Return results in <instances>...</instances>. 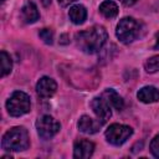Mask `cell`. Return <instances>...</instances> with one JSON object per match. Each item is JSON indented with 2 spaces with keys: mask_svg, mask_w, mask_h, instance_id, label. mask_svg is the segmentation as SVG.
<instances>
[{
  "mask_svg": "<svg viewBox=\"0 0 159 159\" xmlns=\"http://www.w3.org/2000/svg\"><path fill=\"white\" fill-rule=\"evenodd\" d=\"M107 31L101 25H94L87 30L80 31L75 36L76 46L84 53L98 52L107 41Z\"/></svg>",
  "mask_w": 159,
  "mask_h": 159,
  "instance_id": "1",
  "label": "cell"
},
{
  "mask_svg": "<svg viewBox=\"0 0 159 159\" xmlns=\"http://www.w3.org/2000/svg\"><path fill=\"white\" fill-rule=\"evenodd\" d=\"M2 149L7 152H22L30 147L29 133L24 127H14L9 129L1 140Z\"/></svg>",
  "mask_w": 159,
  "mask_h": 159,
  "instance_id": "2",
  "label": "cell"
},
{
  "mask_svg": "<svg viewBox=\"0 0 159 159\" xmlns=\"http://www.w3.org/2000/svg\"><path fill=\"white\" fill-rule=\"evenodd\" d=\"M142 29H143V25L138 20L133 17H123L117 25L116 35L120 42L130 43L140 36Z\"/></svg>",
  "mask_w": 159,
  "mask_h": 159,
  "instance_id": "3",
  "label": "cell"
},
{
  "mask_svg": "<svg viewBox=\"0 0 159 159\" xmlns=\"http://www.w3.org/2000/svg\"><path fill=\"white\" fill-rule=\"evenodd\" d=\"M6 109L7 113L12 117H20L29 113L31 109V101L29 94L21 91H15L6 101Z\"/></svg>",
  "mask_w": 159,
  "mask_h": 159,
  "instance_id": "4",
  "label": "cell"
},
{
  "mask_svg": "<svg viewBox=\"0 0 159 159\" xmlns=\"http://www.w3.org/2000/svg\"><path fill=\"white\" fill-rule=\"evenodd\" d=\"M104 134H106V139L108 143L118 147V145H122L123 143H125L127 139H129V137L133 134V129L129 125L114 123L107 128Z\"/></svg>",
  "mask_w": 159,
  "mask_h": 159,
  "instance_id": "5",
  "label": "cell"
},
{
  "mask_svg": "<svg viewBox=\"0 0 159 159\" xmlns=\"http://www.w3.org/2000/svg\"><path fill=\"white\" fill-rule=\"evenodd\" d=\"M60 123L51 116L45 114L41 116L37 120H36V129H37V134L42 138V139H50L53 135H56L60 132Z\"/></svg>",
  "mask_w": 159,
  "mask_h": 159,
  "instance_id": "6",
  "label": "cell"
},
{
  "mask_svg": "<svg viewBox=\"0 0 159 159\" xmlns=\"http://www.w3.org/2000/svg\"><path fill=\"white\" fill-rule=\"evenodd\" d=\"M91 107L96 114V117L98 118V120L104 124L112 116V111H111V104L101 96V97H96L92 99L91 102Z\"/></svg>",
  "mask_w": 159,
  "mask_h": 159,
  "instance_id": "7",
  "label": "cell"
},
{
  "mask_svg": "<svg viewBox=\"0 0 159 159\" xmlns=\"http://www.w3.org/2000/svg\"><path fill=\"white\" fill-rule=\"evenodd\" d=\"M56 89H57V83L55 82V80L47 76L41 77L36 83V92L42 98H50L51 96L55 94Z\"/></svg>",
  "mask_w": 159,
  "mask_h": 159,
  "instance_id": "8",
  "label": "cell"
},
{
  "mask_svg": "<svg viewBox=\"0 0 159 159\" xmlns=\"http://www.w3.org/2000/svg\"><path fill=\"white\" fill-rule=\"evenodd\" d=\"M94 152V144L87 139H80L73 145V157L78 159L89 158Z\"/></svg>",
  "mask_w": 159,
  "mask_h": 159,
  "instance_id": "9",
  "label": "cell"
},
{
  "mask_svg": "<svg viewBox=\"0 0 159 159\" xmlns=\"http://www.w3.org/2000/svg\"><path fill=\"white\" fill-rule=\"evenodd\" d=\"M78 125V129L82 132V133H86V134H94L99 130L102 123L99 120H94L92 119L89 116H82L77 123Z\"/></svg>",
  "mask_w": 159,
  "mask_h": 159,
  "instance_id": "10",
  "label": "cell"
},
{
  "mask_svg": "<svg viewBox=\"0 0 159 159\" xmlns=\"http://www.w3.org/2000/svg\"><path fill=\"white\" fill-rule=\"evenodd\" d=\"M137 97L143 103H155L159 101V89L154 86H145L138 91Z\"/></svg>",
  "mask_w": 159,
  "mask_h": 159,
  "instance_id": "11",
  "label": "cell"
},
{
  "mask_svg": "<svg viewBox=\"0 0 159 159\" xmlns=\"http://www.w3.org/2000/svg\"><path fill=\"white\" fill-rule=\"evenodd\" d=\"M21 15H22V19L25 20V22H27V24H32L40 19V12L37 10L36 4L30 0H27L24 4V6L21 9Z\"/></svg>",
  "mask_w": 159,
  "mask_h": 159,
  "instance_id": "12",
  "label": "cell"
},
{
  "mask_svg": "<svg viewBox=\"0 0 159 159\" xmlns=\"http://www.w3.org/2000/svg\"><path fill=\"white\" fill-rule=\"evenodd\" d=\"M68 16H70V20L76 24V25H81L84 22V20L87 19V10L83 5L81 4H76L73 6L70 7V11H68Z\"/></svg>",
  "mask_w": 159,
  "mask_h": 159,
  "instance_id": "13",
  "label": "cell"
},
{
  "mask_svg": "<svg viewBox=\"0 0 159 159\" xmlns=\"http://www.w3.org/2000/svg\"><path fill=\"white\" fill-rule=\"evenodd\" d=\"M102 97L111 104V107L116 108L117 111H122L123 107H124V101L122 99V97L112 88H108L106 89L103 93H102Z\"/></svg>",
  "mask_w": 159,
  "mask_h": 159,
  "instance_id": "14",
  "label": "cell"
},
{
  "mask_svg": "<svg viewBox=\"0 0 159 159\" xmlns=\"http://www.w3.org/2000/svg\"><path fill=\"white\" fill-rule=\"evenodd\" d=\"M118 5L112 1V0H104L101 5H99V12L107 17V19H113L118 15Z\"/></svg>",
  "mask_w": 159,
  "mask_h": 159,
  "instance_id": "15",
  "label": "cell"
},
{
  "mask_svg": "<svg viewBox=\"0 0 159 159\" xmlns=\"http://www.w3.org/2000/svg\"><path fill=\"white\" fill-rule=\"evenodd\" d=\"M12 68V61L10 55L6 51H1V76L5 77L6 75H9L11 72Z\"/></svg>",
  "mask_w": 159,
  "mask_h": 159,
  "instance_id": "16",
  "label": "cell"
},
{
  "mask_svg": "<svg viewBox=\"0 0 159 159\" xmlns=\"http://www.w3.org/2000/svg\"><path fill=\"white\" fill-rule=\"evenodd\" d=\"M144 68L148 73H154L159 71V55L158 56H153L150 58H148L144 63Z\"/></svg>",
  "mask_w": 159,
  "mask_h": 159,
  "instance_id": "17",
  "label": "cell"
},
{
  "mask_svg": "<svg viewBox=\"0 0 159 159\" xmlns=\"http://www.w3.org/2000/svg\"><path fill=\"white\" fill-rule=\"evenodd\" d=\"M39 36L41 37V40L47 43V45H51L53 42V31L51 29H42L40 32H39Z\"/></svg>",
  "mask_w": 159,
  "mask_h": 159,
  "instance_id": "18",
  "label": "cell"
},
{
  "mask_svg": "<svg viewBox=\"0 0 159 159\" xmlns=\"http://www.w3.org/2000/svg\"><path fill=\"white\" fill-rule=\"evenodd\" d=\"M150 152L155 158H159V134H157L150 142Z\"/></svg>",
  "mask_w": 159,
  "mask_h": 159,
  "instance_id": "19",
  "label": "cell"
},
{
  "mask_svg": "<svg viewBox=\"0 0 159 159\" xmlns=\"http://www.w3.org/2000/svg\"><path fill=\"white\" fill-rule=\"evenodd\" d=\"M58 1V4L62 6V7H66V6H68L70 4H72L73 1H76V0H57Z\"/></svg>",
  "mask_w": 159,
  "mask_h": 159,
  "instance_id": "20",
  "label": "cell"
},
{
  "mask_svg": "<svg viewBox=\"0 0 159 159\" xmlns=\"http://www.w3.org/2000/svg\"><path fill=\"white\" fill-rule=\"evenodd\" d=\"M123 5H125V6H132V5H134L138 0H119Z\"/></svg>",
  "mask_w": 159,
  "mask_h": 159,
  "instance_id": "21",
  "label": "cell"
},
{
  "mask_svg": "<svg viewBox=\"0 0 159 159\" xmlns=\"http://www.w3.org/2000/svg\"><path fill=\"white\" fill-rule=\"evenodd\" d=\"M153 48H154V50H158V48H159V32L155 34V43H154Z\"/></svg>",
  "mask_w": 159,
  "mask_h": 159,
  "instance_id": "22",
  "label": "cell"
},
{
  "mask_svg": "<svg viewBox=\"0 0 159 159\" xmlns=\"http://www.w3.org/2000/svg\"><path fill=\"white\" fill-rule=\"evenodd\" d=\"M42 2H43L45 5H47L48 2H51V0H42Z\"/></svg>",
  "mask_w": 159,
  "mask_h": 159,
  "instance_id": "23",
  "label": "cell"
},
{
  "mask_svg": "<svg viewBox=\"0 0 159 159\" xmlns=\"http://www.w3.org/2000/svg\"><path fill=\"white\" fill-rule=\"evenodd\" d=\"M2 1H5V0H2Z\"/></svg>",
  "mask_w": 159,
  "mask_h": 159,
  "instance_id": "24",
  "label": "cell"
}]
</instances>
